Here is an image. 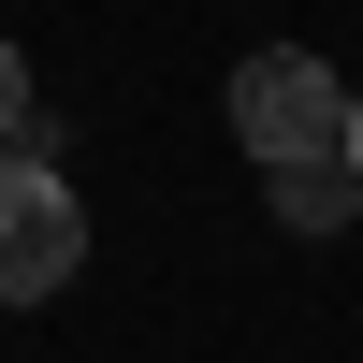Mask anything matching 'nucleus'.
Segmentation results:
<instances>
[{"mask_svg": "<svg viewBox=\"0 0 363 363\" xmlns=\"http://www.w3.org/2000/svg\"><path fill=\"white\" fill-rule=\"evenodd\" d=\"M262 189H277V233H349V218H363V174H349V160H306V174H262Z\"/></svg>", "mask_w": 363, "mask_h": 363, "instance_id": "obj_3", "label": "nucleus"}, {"mask_svg": "<svg viewBox=\"0 0 363 363\" xmlns=\"http://www.w3.org/2000/svg\"><path fill=\"white\" fill-rule=\"evenodd\" d=\"M349 116H363V87H335V58H306V44H262L247 73H233V131H247L262 174L349 160Z\"/></svg>", "mask_w": 363, "mask_h": 363, "instance_id": "obj_1", "label": "nucleus"}, {"mask_svg": "<svg viewBox=\"0 0 363 363\" xmlns=\"http://www.w3.org/2000/svg\"><path fill=\"white\" fill-rule=\"evenodd\" d=\"M73 262H87V218H73V189H58V160L0 145V306H44Z\"/></svg>", "mask_w": 363, "mask_h": 363, "instance_id": "obj_2", "label": "nucleus"}, {"mask_svg": "<svg viewBox=\"0 0 363 363\" xmlns=\"http://www.w3.org/2000/svg\"><path fill=\"white\" fill-rule=\"evenodd\" d=\"M349 174H363V116H349Z\"/></svg>", "mask_w": 363, "mask_h": 363, "instance_id": "obj_5", "label": "nucleus"}, {"mask_svg": "<svg viewBox=\"0 0 363 363\" xmlns=\"http://www.w3.org/2000/svg\"><path fill=\"white\" fill-rule=\"evenodd\" d=\"M15 131H29V58L0 44V145H15Z\"/></svg>", "mask_w": 363, "mask_h": 363, "instance_id": "obj_4", "label": "nucleus"}]
</instances>
